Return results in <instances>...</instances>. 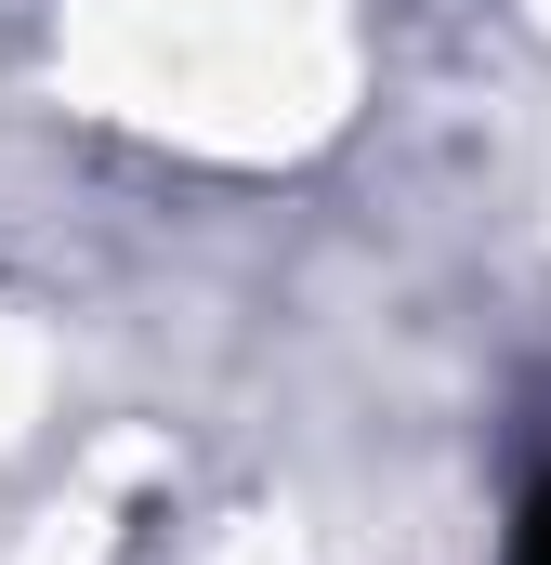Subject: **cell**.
Masks as SVG:
<instances>
[{
	"mask_svg": "<svg viewBox=\"0 0 551 565\" xmlns=\"http://www.w3.org/2000/svg\"><path fill=\"white\" fill-rule=\"evenodd\" d=\"M499 565H551V473H526V500L499 526Z\"/></svg>",
	"mask_w": 551,
	"mask_h": 565,
	"instance_id": "cell-1",
	"label": "cell"
}]
</instances>
